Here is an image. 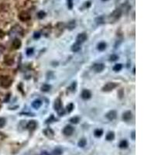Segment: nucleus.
Masks as SVG:
<instances>
[{
	"label": "nucleus",
	"instance_id": "nucleus-1",
	"mask_svg": "<svg viewBox=\"0 0 155 155\" xmlns=\"http://www.w3.org/2000/svg\"><path fill=\"white\" fill-rule=\"evenodd\" d=\"M121 15H122V11H121V9H115V10L112 12V14L110 15L109 18H110L111 20L115 21V20H117L118 19L120 18Z\"/></svg>",
	"mask_w": 155,
	"mask_h": 155
},
{
	"label": "nucleus",
	"instance_id": "nucleus-2",
	"mask_svg": "<svg viewBox=\"0 0 155 155\" xmlns=\"http://www.w3.org/2000/svg\"><path fill=\"white\" fill-rule=\"evenodd\" d=\"M117 84L116 83H114V82H109L107 84H106L103 88H102V91L103 92H110L112 90H113L114 88H115L117 87Z\"/></svg>",
	"mask_w": 155,
	"mask_h": 155
},
{
	"label": "nucleus",
	"instance_id": "nucleus-3",
	"mask_svg": "<svg viewBox=\"0 0 155 155\" xmlns=\"http://www.w3.org/2000/svg\"><path fill=\"white\" fill-rule=\"evenodd\" d=\"M74 127L71 126H66L63 130V133L65 136H71L74 133Z\"/></svg>",
	"mask_w": 155,
	"mask_h": 155
},
{
	"label": "nucleus",
	"instance_id": "nucleus-4",
	"mask_svg": "<svg viewBox=\"0 0 155 155\" xmlns=\"http://www.w3.org/2000/svg\"><path fill=\"white\" fill-rule=\"evenodd\" d=\"M87 39V35L86 33H79L77 36V43L79 44H82V43H84Z\"/></svg>",
	"mask_w": 155,
	"mask_h": 155
},
{
	"label": "nucleus",
	"instance_id": "nucleus-5",
	"mask_svg": "<svg viewBox=\"0 0 155 155\" xmlns=\"http://www.w3.org/2000/svg\"><path fill=\"white\" fill-rule=\"evenodd\" d=\"M106 118L109 120H113L116 118V116H117V113H116V112L115 110H111L109 111V112L106 113Z\"/></svg>",
	"mask_w": 155,
	"mask_h": 155
},
{
	"label": "nucleus",
	"instance_id": "nucleus-6",
	"mask_svg": "<svg viewBox=\"0 0 155 155\" xmlns=\"http://www.w3.org/2000/svg\"><path fill=\"white\" fill-rule=\"evenodd\" d=\"M19 18L22 21H28L30 19V16L26 12H22L20 14H19Z\"/></svg>",
	"mask_w": 155,
	"mask_h": 155
},
{
	"label": "nucleus",
	"instance_id": "nucleus-7",
	"mask_svg": "<svg viewBox=\"0 0 155 155\" xmlns=\"http://www.w3.org/2000/svg\"><path fill=\"white\" fill-rule=\"evenodd\" d=\"M36 126H37L36 122L35 120H31V121H30V122L27 123V128L29 130L33 131V130H34L36 128Z\"/></svg>",
	"mask_w": 155,
	"mask_h": 155
},
{
	"label": "nucleus",
	"instance_id": "nucleus-8",
	"mask_svg": "<svg viewBox=\"0 0 155 155\" xmlns=\"http://www.w3.org/2000/svg\"><path fill=\"white\" fill-rule=\"evenodd\" d=\"M92 96V94L90 92L89 90H87V89H84L82 92V98L83 99H88L91 98Z\"/></svg>",
	"mask_w": 155,
	"mask_h": 155
},
{
	"label": "nucleus",
	"instance_id": "nucleus-9",
	"mask_svg": "<svg viewBox=\"0 0 155 155\" xmlns=\"http://www.w3.org/2000/svg\"><path fill=\"white\" fill-rule=\"evenodd\" d=\"M105 65L103 64H96L93 66V69L95 72H101L104 70Z\"/></svg>",
	"mask_w": 155,
	"mask_h": 155
},
{
	"label": "nucleus",
	"instance_id": "nucleus-10",
	"mask_svg": "<svg viewBox=\"0 0 155 155\" xmlns=\"http://www.w3.org/2000/svg\"><path fill=\"white\" fill-rule=\"evenodd\" d=\"M44 135L46 136V137H47L48 138H53L54 136V131L51 129H50V128H47V129L44 130Z\"/></svg>",
	"mask_w": 155,
	"mask_h": 155
},
{
	"label": "nucleus",
	"instance_id": "nucleus-11",
	"mask_svg": "<svg viewBox=\"0 0 155 155\" xmlns=\"http://www.w3.org/2000/svg\"><path fill=\"white\" fill-rule=\"evenodd\" d=\"M132 118V112L130 111H126L123 114V120L124 121H129Z\"/></svg>",
	"mask_w": 155,
	"mask_h": 155
},
{
	"label": "nucleus",
	"instance_id": "nucleus-12",
	"mask_svg": "<svg viewBox=\"0 0 155 155\" xmlns=\"http://www.w3.org/2000/svg\"><path fill=\"white\" fill-rule=\"evenodd\" d=\"M61 108H62V104H61V99H57L55 100V102H54V109L56 111H58V110H60Z\"/></svg>",
	"mask_w": 155,
	"mask_h": 155
},
{
	"label": "nucleus",
	"instance_id": "nucleus-13",
	"mask_svg": "<svg viewBox=\"0 0 155 155\" xmlns=\"http://www.w3.org/2000/svg\"><path fill=\"white\" fill-rule=\"evenodd\" d=\"M12 47L16 50L19 49V47H21V41H19V39H15V40L13 41V42H12Z\"/></svg>",
	"mask_w": 155,
	"mask_h": 155
},
{
	"label": "nucleus",
	"instance_id": "nucleus-14",
	"mask_svg": "<svg viewBox=\"0 0 155 155\" xmlns=\"http://www.w3.org/2000/svg\"><path fill=\"white\" fill-rule=\"evenodd\" d=\"M9 79H8V77H5L4 79H2L1 81V85L3 87H9L10 85V83H11V81H8Z\"/></svg>",
	"mask_w": 155,
	"mask_h": 155
},
{
	"label": "nucleus",
	"instance_id": "nucleus-15",
	"mask_svg": "<svg viewBox=\"0 0 155 155\" xmlns=\"http://www.w3.org/2000/svg\"><path fill=\"white\" fill-rule=\"evenodd\" d=\"M41 105H42V102L41 100H39V99H36V100L33 101V103H32V106L36 109L40 108L41 106Z\"/></svg>",
	"mask_w": 155,
	"mask_h": 155
},
{
	"label": "nucleus",
	"instance_id": "nucleus-16",
	"mask_svg": "<svg viewBox=\"0 0 155 155\" xmlns=\"http://www.w3.org/2000/svg\"><path fill=\"white\" fill-rule=\"evenodd\" d=\"M76 27V23L74 20H71L70 22H68V23L67 24V28L70 30H72L75 28Z\"/></svg>",
	"mask_w": 155,
	"mask_h": 155
},
{
	"label": "nucleus",
	"instance_id": "nucleus-17",
	"mask_svg": "<svg viewBox=\"0 0 155 155\" xmlns=\"http://www.w3.org/2000/svg\"><path fill=\"white\" fill-rule=\"evenodd\" d=\"M80 49H81V46H80V44H79V43L74 44L71 47V50L73 52H77Z\"/></svg>",
	"mask_w": 155,
	"mask_h": 155
},
{
	"label": "nucleus",
	"instance_id": "nucleus-18",
	"mask_svg": "<svg viewBox=\"0 0 155 155\" xmlns=\"http://www.w3.org/2000/svg\"><path fill=\"white\" fill-rule=\"evenodd\" d=\"M63 151L61 148H56L52 151V153L50 155H61Z\"/></svg>",
	"mask_w": 155,
	"mask_h": 155
},
{
	"label": "nucleus",
	"instance_id": "nucleus-19",
	"mask_svg": "<svg viewBox=\"0 0 155 155\" xmlns=\"http://www.w3.org/2000/svg\"><path fill=\"white\" fill-rule=\"evenodd\" d=\"M102 134H103V130H101V129H97V130H95V132H94V135L96 137H102Z\"/></svg>",
	"mask_w": 155,
	"mask_h": 155
},
{
	"label": "nucleus",
	"instance_id": "nucleus-20",
	"mask_svg": "<svg viewBox=\"0 0 155 155\" xmlns=\"http://www.w3.org/2000/svg\"><path fill=\"white\" fill-rule=\"evenodd\" d=\"M106 46H107V45H106V43L101 42V43H99V44H98V47H97V48H98V50H100V51H103L104 50H106Z\"/></svg>",
	"mask_w": 155,
	"mask_h": 155
},
{
	"label": "nucleus",
	"instance_id": "nucleus-21",
	"mask_svg": "<svg viewBox=\"0 0 155 155\" xmlns=\"http://www.w3.org/2000/svg\"><path fill=\"white\" fill-rule=\"evenodd\" d=\"M51 88V86L48 84H44L41 86V91L42 92H49Z\"/></svg>",
	"mask_w": 155,
	"mask_h": 155
},
{
	"label": "nucleus",
	"instance_id": "nucleus-22",
	"mask_svg": "<svg viewBox=\"0 0 155 155\" xmlns=\"http://www.w3.org/2000/svg\"><path fill=\"white\" fill-rule=\"evenodd\" d=\"M95 22L96 23L98 24H102V23H105V19H104V16H99L95 19Z\"/></svg>",
	"mask_w": 155,
	"mask_h": 155
},
{
	"label": "nucleus",
	"instance_id": "nucleus-23",
	"mask_svg": "<svg viewBox=\"0 0 155 155\" xmlns=\"http://www.w3.org/2000/svg\"><path fill=\"white\" fill-rule=\"evenodd\" d=\"M119 147H120V148H122V149L126 148V147H128V142H127L126 140H122V141L120 143Z\"/></svg>",
	"mask_w": 155,
	"mask_h": 155
},
{
	"label": "nucleus",
	"instance_id": "nucleus-24",
	"mask_svg": "<svg viewBox=\"0 0 155 155\" xmlns=\"http://www.w3.org/2000/svg\"><path fill=\"white\" fill-rule=\"evenodd\" d=\"M114 137H115V135H114V133H112V132H109V133L106 135V140H109V141L112 140L114 139Z\"/></svg>",
	"mask_w": 155,
	"mask_h": 155
},
{
	"label": "nucleus",
	"instance_id": "nucleus-25",
	"mask_svg": "<svg viewBox=\"0 0 155 155\" xmlns=\"http://www.w3.org/2000/svg\"><path fill=\"white\" fill-rule=\"evenodd\" d=\"M86 144H87L86 140L84 139V138H82V139H81L79 141V143H77V145H79V147H84L86 145Z\"/></svg>",
	"mask_w": 155,
	"mask_h": 155
},
{
	"label": "nucleus",
	"instance_id": "nucleus-26",
	"mask_svg": "<svg viewBox=\"0 0 155 155\" xmlns=\"http://www.w3.org/2000/svg\"><path fill=\"white\" fill-rule=\"evenodd\" d=\"M45 16H46V12L44 11H42V10L40 11V12H38V13H37V17L40 19H44L45 17Z\"/></svg>",
	"mask_w": 155,
	"mask_h": 155
},
{
	"label": "nucleus",
	"instance_id": "nucleus-27",
	"mask_svg": "<svg viewBox=\"0 0 155 155\" xmlns=\"http://www.w3.org/2000/svg\"><path fill=\"white\" fill-rule=\"evenodd\" d=\"M79 118L77 117V116H74V117H72L71 120H70V122L71 123H74V124H77V123H79Z\"/></svg>",
	"mask_w": 155,
	"mask_h": 155
},
{
	"label": "nucleus",
	"instance_id": "nucleus-28",
	"mask_svg": "<svg viewBox=\"0 0 155 155\" xmlns=\"http://www.w3.org/2000/svg\"><path fill=\"white\" fill-rule=\"evenodd\" d=\"M122 68H123V65L121 64H117L113 67V70L115 71H120L122 69Z\"/></svg>",
	"mask_w": 155,
	"mask_h": 155
},
{
	"label": "nucleus",
	"instance_id": "nucleus-29",
	"mask_svg": "<svg viewBox=\"0 0 155 155\" xmlns=\"http://www.w3.org/2000/svg\"><path fill=\"white\" fill-rule=\"evenodd\" d=\"M67 5H68V8L69 9H72L74 3H73V0H67Z\"/></svg>",
	"mask_w": 155,
	"mask_h": 155
},
{
	"label": "nucleus",
	"instance_id": "nucleus-30",
	"mask_svg": "<svg viewBox=\"0 0 155 155\" xmlns=\"http://www.w3.org/2000/svg\"><path fill=\"white\" fill-rule=\"evenodd\" d=\"M5 63L8 65H12L13 64V59H12V58H6V57Z\"/></svg>",
	"mask_w": 155,
	"mask_h": 155
},
{
	"label": "nucleus",
	"instance_id": "nucleus-31",
	"mask_svg": "<svg viewBox=\"0 0 155 155\" xmlns=\"http://www.w3.org/2000/svg\"><path fill=\"white\" fill-rule=\"evenodd\" d=\"M6 125V119L3 117H0V128L3 127Z\"/></svg>",
	"mask_w": 155,
	"mask_h": 155
},
{
	"label": "nucleus",
	"instance_id": "nucleus-32",
	"mask_svg": "<svg viewBox=\"0 0 155 155\" xmlns=\"http://www.w3.org/2000/svg\"><path fill=\"white\" fill-rule=\"evenodd\" d=\"M66 109H67V111H68V112H71L73 110V109H74V105H73L72 103H70V104H68V105L67 106Z\"/></svg>",
	"mask_w": 155,
	"mask_h": 155
},
{
	"label": "nucleus",
	"instance_id": "nucleus-33",
	"mask_svg": "<svg viewBox=\"0 0 155 155\" xmlns=\"http://www.w3.org/2000/svg\"><path fill=\"white\" fill-rule=\"evenodd\" d=\"M118 56L117 55H115V54H112L111 56H110V61H116L118 59Z\"/></svg>",
	"mask_w": 155,
	"mask_h": 155
},
{
	"label": "nucleus",
	"instance_id": "nucleus-34",
	"mask_svg": "<svg viewBox=\"0 0 155 155\" xmlns=\"http://www.w3.org/2000/svg\"><path fill=\"white\" fill-rule=\"evenodd\" d=\"M33 48H28L27 50V54L28 56H31V55H33Z\"/></svg>",
	"mask_w": 155,
	"mask_h": 155
},
{
	"label": "nucleus",
	"instance_id": "nucleus-35",
	"mask_svg": "<svg viewBox=\"0 0 155 155\" xmlns=\"http://www.w3.org/2000/svg\"><path fill=\"white\" fill-rule=\"evenodd\" d=\"M57 112H58V115H63L64 114V110L63 109V108H61L60 110L57 111Z\"/></svg>",
	"mask_w": 155,
	"mask_h": 155
},
{
	"label": "nucleus",
	"instance_id": "nucleus-36",
	"mask_svg": "<svg viewBox=\"0 0 155 155\" xmlns=\"http://www.w3.org/2000/svg\"><path fill=\"white\" fill-rule=\"evenodd\" d=\"M41 37V33H35L33 35V38L34 39H39Z\"/></svg>",
	"mask_w": 155,
	"mask_h": 155
},
{
	"label": "nucleus",
	"instance_id": "nucleus-37",
	"mask_svg": "<svg viewBox=\"0 0 155 155\" xmlns=\"http://www.w3.org/2000/svg\"><path fill=\"white\" fill-rule=\"evenodd\" d=\"M135 134H136L135 131H133V132H132V133H131V138H132L133 140H135Z\"/></svg>",
	"mask_w": 155,
	"mask_h": 155
},
{
	"label": "nucleus",
	"instance_id": "nucleus-38",
	"mask_svg": "<svg viewBox=\"0 0 155 155\" xmlns=\"http://www.w3.org/2000/svg\"><path fill=\"white\" fill-rule=\"evenodd\" d=\"M41 155H50V153H49L47 151H43V152L41 153Z\"/></svg>",
	"mask_w": 155,
	"mask_h": 155
},
{
	"label": "nucleus",
	"instance_id": "nucleus-39",
	"mask_svg": "<svg viewBox=\"0 0 155 155\" xmlns=\"http://www.w3.org/2000/svg\"><path fill=\"white\" fill-rule=\"evenodd\" d=\"M90 5H91V3H90V2H87V3H86V6H87V7H89Z\"/></svg>",
	"mask_w": 155,
	"mask_h": 155
},
{
	"label": "nucleus",
	"instance_id": "nucleus-40",
	"mask_svg": "<svg viewBox=\"0 0 155 155\" xmlns=\"http://www.w3.org/2000/svg\"><path fill=\"white\" fill-rule=\"evenodd\" d=\"M53 118H54V116H53V115H51V119H53ZM50 120L49 119V120H47V121L46 123H48L50 122ZM50 122H51V121H50Z\"/></svg>",
	"mask_w": 155,
	"mask_h": 155
},
{
	"label": "nucleus",
	"instance_id": "nucleus-41",
	"mask_svg": "<svg viewBox=\"0 0 155 155\" xmlns=\"http://www.w3.org/2000/svg\"><path fill=\"white\" fill-rule=\"evenodd\" d=\"M102 1H104V2H106V1H108V0H102Z\"/></svg>",
	"mask_w": 155,
	"mask_h": 155
}]
</instances>
